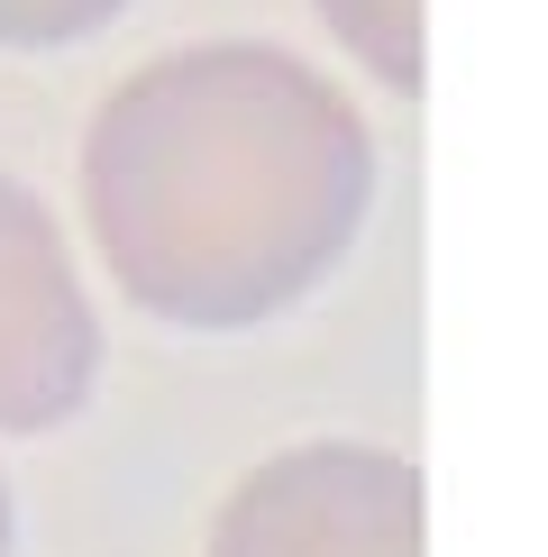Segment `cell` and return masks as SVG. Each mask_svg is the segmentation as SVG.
<instances>
[{"label": "cell", "instance_id": "1", "mask_svg": "<svg viewBox=\"0 0 548 557\" xmlns=\"http://www.w3.org/2000/svg\"><path fill=\"white\" fill-rule=\"evenodd\" d=\"M375 128L311 55L201 37L147 55L83 128V228L128 311L192 338L265 330L348 265Z\"/></svg>", "mask_w": 548, "mask_h": 557}, {"label": "cell", "instance_id": "2", "mask_svg": "<svg viewBox=\"0 0 548 557\" xmlns=\"http://www.w3.org/2000/svg\"><path fill=\"white\" fill-rule=\"evenodd\" d=\"M201 557H429V484L365 438L274 448L220 494Z\"/></svg>", "mask_w": 548, "mask_h": 557}, {"label": "cell", "instance_id": "3", "mask_svg": "<svg viewBox=\"0 0 548 557\" xmlns=\"http://www.w3.org/2000/svg\"><path fill=\"white\" fill-rule=\"evenodd\" d=\"M101 393V311L37 183L0 174V438H46Z\"/></svg>", "mask_w": 548, "mask_h": 557}, {"label": "cell", "instance_id": "4", "mask_svg": "<svg viewBox=\"0 0 548 557\" xmlns=\"http://www.w3.org/2000/svg\"><path fill=\"white\" fill-rule=\"evenodd\" d=\"M311 10L338 37V55L365 64V83H384L394 101L429 91V0H311Z\"/></svg>", "mask_w": 548, "mask_h": 557}, {"label": "cell", "instance_id": "5", "mask_svg": "<svg viewBox=\"0 0 548 557\" xmlns=\"http://www.w3.org/2000/svg\"><path fill=\"white\" fill-rule=\"evenodd\" d=\"M128 0H0V46L10 55H46V46H83L120 28Z\"/></svg>", "mask_w": 548, "mask_h": 557}, {"label": "cell", "instance_id": "6", "mask_svg": "<svg viewBox=\"0 0 548 557\" xmlns=\"http://www.w3.org/2000/svg\"><path fill=\"white\" fill-rule=\"evenodd\" d=\"M18 548V503H10V475H0V557Z\"/></svg>", "mask_w": 548, "mask_h": 557}]
</instances>
